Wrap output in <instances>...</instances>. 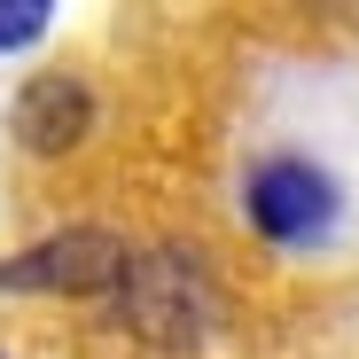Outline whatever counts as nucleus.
Returning <instances> with one entry per match:
<instances>
[{
  "label": "nucleus",
  "mask_w": 359,
  "mask_h": 359,
  "mask_svg": "<svg viewBox=\"0 0 359 359\" xmlns=\"http://www.w3.org/2000/svg\"><path fill=\"white\" fill-rule=\"evenodd\" d=\"M109 297H117V320L156 351H196L211 336V320H219V281L172 243L126 250V273H117Z\"/></svg>",
  "instance_id": "1"
},
{
  "label": "nucleus",
  "mask_w": 359,
  "mask_h": 359,
  "mask_svg": "<svg viewBox=\"0 0 359 359\" xmlns=\"http://www.w3.org/2000/svg\"><path fill=\"white\" fill-rule=\"evenodd\" d=\"M117 273H126V243L109 226H63L24 258H0V289H32V297H109Z\"/></svg>",
  "instance_id": "2"
},
{
  "label": "nucleus",
  "mask_w": 359,
  "mask_h": 359,
  "mask_svg": "<svg viewBox=\"0 0 359 359\" xmlns=\"http://www.w3.org/2000/svg\"><path fill=\"white\" fill-rule=\"evenodd\" d=\"M243 211L250 226L266 234V243H320V234L336 226V180L305 156H273L250 172V188H243Z\"/></svg>",
  "instance_id": "3"
},
{
  "label": "nucleus",
  "mask_w": 359,
  "mask_h": 359,
  "mask_svg": "<svg viewBox=\"0 0 359 359\" xmlns=\"http://www.w3.org/2000/svg\"><path fill=\"white\" fill-rule=\"evenodd\" d=\"M8 126H16V141H24L32 156H71V149L94 133V86L71 79V71H39V79L16 94Z\"/></svg>",
  "instance_id": "4"
},
{
  "label": "nucleus",
  "mask_w": 359,
  "mask_h": 359,
  "mask_svg": "<svg viewBox=\"0 0 359 359\" xmlns=\"http://www.w3.org/2000/svg\"><path fill=\"white\" fill-rule=\"evenodd\" d=\"M47 24H55L47 0H0V55H16V47L47 39Z\"/></svg>",
  "instance_id": "5"
}]
</instances>
